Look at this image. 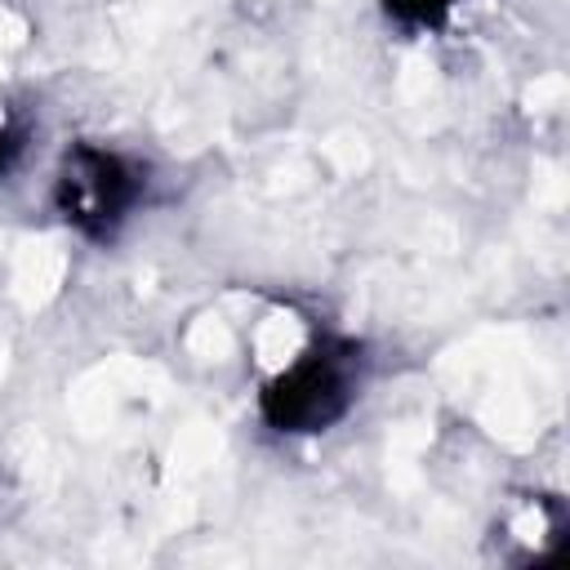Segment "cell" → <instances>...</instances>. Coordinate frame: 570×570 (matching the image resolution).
I'll list each match as a JSON object with an SVG mask.
<instances>
[{"mask_svg":"<svg viewBox=\"0 0 570 570\" xmlns=\"http://www.w3.org/2000/svg\"><path fill=\"white\" fill-rule=\"evenodd\" d=\"M142 196V174L102 147H76L67 151L62 169H58V209L67 223H76L80 232L107 236L116 232L129 209Z\"/></svg>","mask_w":570,"mask_h":570,"instance_id":"obj_2","label":"cell"},{"mask_svg":"<svg viewBox=\"0 0 570 570\" xmlns=\"http://www.w3.org/2000/svg\"><path fill=\"white\" fill-rule=\"evenodd\" d=\"M352 392H356L352 347L303 343L267 379L263 414L281 432H321L352 405Z\"/></svg>","mask_w":570,"mask_h":570,"instance_id":"obj_1","label":"cell"},{"mask_svg":"<svg viewBox=\"0 0 570 570\" xmlns=\"http://www.w3.org/2000/svg\"><path fill=\"white\" fill-rule=\"evenodd\" d=\"M387 4H392V13L405 18V22H436V18L450 9V0H387Z\"/></svg>","mask_w":570,"mask_h":570,"instance_id":"obj_3","label":"cell"},{"mask_svg":"<svg viewBox=\"0 0 570 570\" xmlns=\"http://www.w3.org/2000/svg\"><path fill=\"white\" fill-rule=\"evenodd\" d=\"M13 151H18V129H13V125H9V116L0 111V169L9 165V156H13Z\"/></svg>","mask_w":570,"mask_h":570,"instance_id":"obj_4","label":"cell"}]
</instances>
